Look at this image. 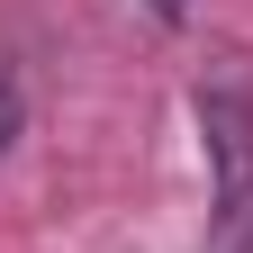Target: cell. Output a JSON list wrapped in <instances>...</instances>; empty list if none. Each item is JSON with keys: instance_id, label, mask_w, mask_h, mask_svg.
<instances>
[{"instance_id": "obj_1", "label": "cell", "mask_w": 253, "mask_h": 253, "mask_svg": "<svg viewBox=\"0 0 253 253\" xmlns=\"http://www.w3.org/2000/svg\"><path fill=\"white\" fill-rule=\"evenodd\" d=\"M190 109H199V154H208V199L217 217L253 208V82L217 73L190 90Z\"/></svg>"}, {"instance_id": "obj_4", "label": "cell", "mask_w": 253, "mask_h": 253, "mask_svg": "<svg viewBox=\"0 0 253 253\" xmlns=\"http://www.w3.org/2000/svg\"><path fill=\"white\" fill-rule=\"evenodd\" d=\"M136 9H145L154 27H181V18H190V0H136Z\"/></svg>"}, {"instance_id": "obj_2", "label": "cell", "mask_w": 253, "mask_h": 253, "mask_svg": "<svg viewBox=\"0 0 253 253\" xmlns=\"http://www.w3.org/2000/svg\"><path fill=\"white\" fill-rule=\"evenodd\" d=\"M18 118H27V73L0 54V163H9V145H18Z\"/></svg>"}, {"instance_id": "obj_3", "label": "cell", "mask_w": 253, "mask_h": 253, "mask_svg": "<svg viewBox=\"0 0 253 253\" xmlns=\"http://www.w3.org/2000/svg\"><path fill=\"white\" fill-rule=\"evenodd\" d=\"M217 253H253V208H235V217H217Z\"/></svg>"}]
</instances>
